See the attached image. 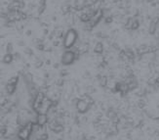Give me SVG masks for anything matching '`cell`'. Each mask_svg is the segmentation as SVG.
<instances>
[{
	"label": "cell",
	"mask_w": 159,
	"mask_h": 140,
	"mask_svg": "<svg viewBox=\"0 0 159 140\" xmlns=\"http://www.w3.org/2000/svg\"><path fill=\"white\" fill-rule=\"evenodd\" d=\"M78 39V33L73 29H70L66 32L65 38H63V46L66 48H70L73 47L75 42Z\"/></svg>",
	"instance_id": "6da1fadb"
},
{
	"label": "cell",
	"mask_w": 159,
	"mask_h": 140,
	"mask_svg": "<svg viewBox=\"0 0 159 140\" xmlns=\"http://www.w3.org/2000/svg\"><path fill=\"white\" fill-rule=\"evenodd\" d=\"M76 53L73 50H66V52H63L62 56V64L63 65H69L76 59Z\"/></svg>",
	"instance_id": "7a4b0ae2"
},
{
	"label": "cell",
	"mask_w": 159,
	"mask_h": 140,
	"mask_svg": "<svg viewBox=\"0 0 159 140\" xmlns=\"http://www.w3.org/2000/svg\"><path fill=\"white\" fill-rule=\"evenodd\" d=\"M103 50H104V45H103V43H101V42H98L97 44L95 45L94 52L98 53V54H101V53L103 52Z\"/></svg>",
	"instance_id": "3957f363"
},
{
	"label": "cell",
	"mask_w": 159,
	"mask_h": 140,
	"mask_svg": "<svg viewBox=\"0 0 159 140\" xmlns=\"http://www.w3.org/2000/svg\"><path fill=\"white\" fill-rule=\"evenodd\" d=\"M13 60V56L11 53H8V54L5 55L4 59H3V61H4V63H10Z\"/></svg>",
	"instance_id": "277c9868"
},
{
	"label": "cell",
	"mask_w": 159,
	"mask_h": 140,
	"mask_svg": "<svg viewBox=\"0 0 159 140\" xmlns=\"http://www.w3.org/2000/svg\"><path fill=\"white\" fill-rule=\"evenodd\" d=\"M112 20H113L112 16H111V17H106V18L104 19V22H106V24H110V23L112 22Z\"/></svg>",
	"instance_id": "5b68a950"
},
{
	"label": "cell",
	"mask_w": 159,
	"mask_h": 140,
	"mask_svg": "<svg viewBox=\"0 0 159 140\" xmlns=\"http://www.w3.org/2000/svg\"><path fill=\"white\" fill-rule=\"evenodd\" d=\"M12 49H13V46H12L11 43H9V44L7 45V51H8V53L11 52V51H12Z\"/></svg>",
	"instance_id": "8992f818"
},
{
	"label": "cell",
	"mask_w": 159,
	"mask_h": 140,
	"mask_svg": "<svg viewBox=\"0 0 159 140\" xmlns=\"http://www.w3.org/2000/svg\"><path fill=\"white\" fill-rule=\"evenodd\" d=\"M26 34H28V35H30V34H31V31H28V32H26Z\"/></svg>",
	"instance_id": "52a82bcc"
}]
</instances>
